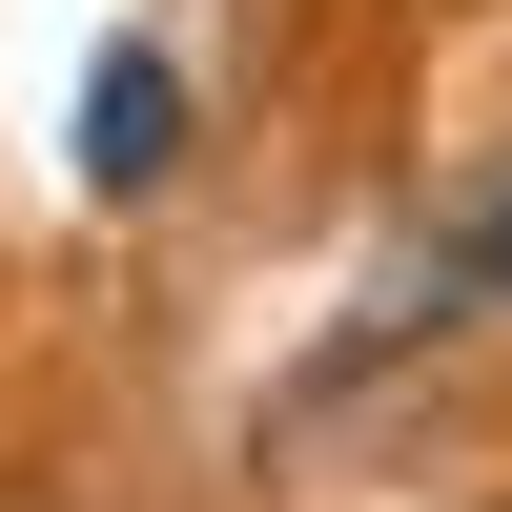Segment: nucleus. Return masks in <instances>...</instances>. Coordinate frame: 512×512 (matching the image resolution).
<instances>
[{
    "instance_id": "1",
    "label": "nucleus",
    "mask_w": 512,
    "mask_h": 512,
    "mask_svg": "<svg viewBox=\"0 0 512 512\" xmlns=\"http://www.w3.org/2000/svg\"><path fill=\"white\" fill-rule=\"evenodd\" d=\"M164 164H185V62H164V41H103V62H82V185L144 205Z\"/></svg>"
},
{
    "instance_id": "2",
    "label": "nucleus",
    "mask_w": 512,
    "mask_h": 512,
    "mask_svg": "<svg viewBox=\"0 0 512 512\" xmlns=\"http://www.w3.org/2000/svg\"><path fill=\"white\" fill-rule=\"evenodd\" d=\"M451 287H492V308H512V185L472 205V246H451Z\"/></svg>"
}]
</instances>
